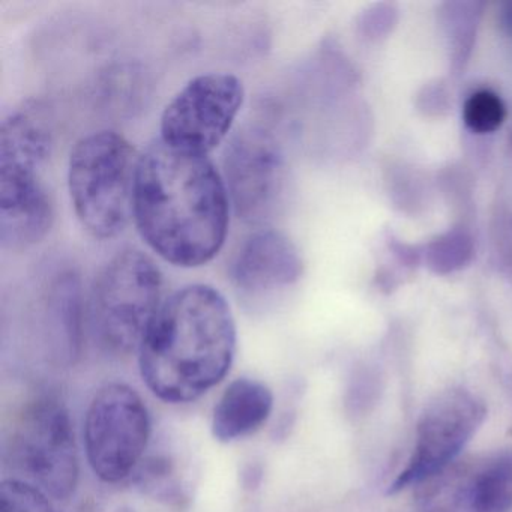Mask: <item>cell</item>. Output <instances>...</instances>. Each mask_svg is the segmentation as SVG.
Segmentation results:
<instances>
[{
    "mask_svg": "<svg viewBox=\"0 0 512 512\" xmlns=\"http://www.w3.org/2000/svg\"><path fill=\"white\" fill-rule=\"evenodd\" d=\"M230 208L226 182L209 157L160 139L137 157L133 218L143 241L173 266L199 268L220 253Z\"/></svg>",
    "mask_w": 512,
    "mask_h": 512,
    "instance_id": "cell-1",
    "label": "cell"
},
{
    "mask_svg": "<svg viewBox=\"0 0 512 512\" xmlns=\"http://www.w3.org/2000/svg\"><path fill=\"white\" fill-rule=\"evenodd\" d=\"M14 470L55 500L73 496L80 464L73 422L55 395H41L28 404L5 451Z\"/></svg>",
    "mask_w": 512,
    "mask_h": 512,
    "instance_id": "cell-6",
    "label": "cell"
},
{
    "mask_svg": "<svg viewBox=\"0 0 512 512\" xmlns=\"http://www.w3.org/2000/svg\"><path fill=\"white\" fill-rule=\"evenodd\" d=\"M52 149V124L40 104H23L2 122L0 242L5 250H28L52 229L55 212L43 182Z\"/></svg>",
    "mask_w": 512,
    "mask_h": 512,
    "instance_id": "cell-3",
    "label": "cell"
},
{
    "mask_svg": "<svg viewBox=\"0 0 512 512\" xmlns=\"http://www.w3.org/2000/svg\"><path fill=\"white\" fill-rule=\"evenodd\" d=\"M302 275L298 248L284 233L260 229L251 233L230 266L236 289L247 295H262L292 286Z\"/></svg>",
    "mask_w": 512,
    "mask_h": 512,
    "instance_id": "cell-12",
    "label": "cell"
},
{
    "mask_svg": "<svg viewBox=\"0 0 512 512\" xmlns=\"http://www.w3.org/2000/svg\"><path fill=\"white\" fill-rule=\"evenodd\" d=\"M163 274L136 248L119 251L98 272L89 296V322L101 350L113 356L139 350L161 307Z\"/></svg>",
    "mask_w": 512,
    "mask_h": 512,
    "instance_id": "cell-5",
    "label": "cell"
},
{
    "mask_svg": "<svg viewBox=\"0 0 512 512\" xmlns=\"http://www.w3.org/2000/svg\"><path fill=\"white\" fill-rule=\"evenodd\" d=\"M83 437L97 478L116 484L133 475L151 437V418L139 392L121 382L98 389L86 410Z\"/></svg>",
    "mask_w": 512,
    "mask_h": 512,
    "instance_id": "cell-7",
    "label": "cell"
},
{
    "mask_svg": "<svg viewBox=\"0 0 512 512\" xmlns=\"http://www.w3.org/2000/svg\"><path fill=\"white\" fill-rule=\"evenodd\" d=\"M223 178L233 211L245 223H265L283 199L286 163L274 134L247 127L224 152Z\"/></svg>",
    "mask_w": 512,
    "mask_h": 512,
    "instance_id": "cell-10",
    "label": "cell"
},
{
    "mask_svg": "<svg viewBox=\"0 0 512 512\" xmlns=\"http://www.w3.org/2000/svg\"><path fill=\"white\" fill-rule=\"evenodd\" d=\"M421 512H508L512 508V451L452 463L422 482Z\"/></svg>",
    "mask_w": 512,
    "mask_h": 512,
    "instance_id": "cell-11",
    "label": "cell"
},
{
    "mask_svg": "<svg viewBox=\"0 0 512 512\" xmlns=\"http://www.w3.org/2000/svg\"><path fill=\"white\" fill-rule=\"evenodd\" d=\"M77 512H98V505L92 500H88V502H83L82 505L77 508Z\"/></svg>",
    "mask_w": 512,
    "mask_h": 512,
    "instance_id": "cell-20",
    "label": "cell"
},
{
    "mask_svg": "<svg viewBox=\"0 0 512 512\" xmlns=\"http://www.w3.org/2000/svg\"><path fill=\"white\" fill-rule=\"evenodd\" d=\"M244 101L245 89L238 77L200 74L167 104L158 139L178 151L209 157L229 136Z\"/></svg>",
    "mask_w": 512,
    "mask_h": 512,
    "instance_id": "cell-8",
    "label": "cell"
},
{
    "mask_svg": "<svg viewBox=\"0 0 512 512\" xmlns=\"http://www.w3.org/2000/svg\"><path fill=\"white\" fill-rule=\"evenodd\" d=\"M505 118V103L490 89L473 92L463 106L464 125L475 134L494 133L502 127Z\"/></svg>",
    "mask_w": 512,
    "mask_h": 512,
    "instance_id": "cell-16",
    "label": "cell"
},
{
    "mask_svg": "<svg viewBox=\"0 0 512 512\" xmlns=\"http://www.w3.org/2000/svg\"><path fill=\"white\" fill-rule=\"evenodd\" d=\"M136 484L143 493L164 502H178L181 499V485L175 475L172 461L163 455L145 458L137 467Z\"/></svg>",
    "mask_w": 512,
    "mask_h": 512,
    "instance_id": "cell-15",
    "label": "cell"
},
{
    "mask_svg": "<svg viewBox=\"0 0 512 512\" xmlns=\"http://www.w3.org/2000/svg\"><path fill=\"white\" fill-rule=\"evenodd\" d=\"M487 409L466 389H449L428 403L416 428V443L406 469L389 485L388 494L422 484L454 463L472 439Z\"/></svg>",
    "mask_w": 512,
    "mask_h": 512,
    "instance_id": "cell-9",
    "label": "cell"
},
{
    "mask_svg": "<svg viewBox=\"0 0 512 512\" xmlns=\"http://www.w3.org/2000/svg\"><path fill=\"white\" fill-rule=\"evenodd\" d=\"M502 26L512 37V4L505 5V8H503Z\"/></svg>",
    "mask_w": 512,
    "mask_h": 512,
    "instance_id": "cell-19",
    "label": "cell"
},
{
    "mask_svg": "<svg viewBox=\"0 0 512 512\" xmlns=\"http://www.w3.org/2000/svg\"><path fill=\"white\" fill-rule=\"evenodd\" d=\"M236 341L223 293L208 284L182 287L163 301L140 344L143 382L164 403L199 400L229 373Z\"/></svg>",
    "mask_w": 512,
    "mask_h": 512,
    "instance_id": "cell-2",
    "label": "cell"
},
{
    "mask_svg": "<svg viewBox=\"0 0 512 512\" xmlns=\"http://www.w3.org/2000/svg\"><path fill=\"white\" fill-rule=\"evenodd\" d=\"M0 512H55L49 496L31 482L4 479L0 487Z\"/></svg>",
    "mask_w": 512,
    "mask_h": 512,
    "instance_id": "cell-17",
    "label": "cell"
},
{
    "mask_svg": "<svg viewBox=\"0 0 512 512\" xmlns=\"http://www.w3.org/2000/svg\"><path fill=\"white\" fill-rule=\"evenodd\" d=\"M116 512H134V509H131V508H121V509H118V511Z\"/></svg>",
    "mask_w": 512,
    "mask_h": 512,
    "instance_id": "cell-21",
    "label": "cell"
},
{
    "mask_svg": "<svg viewBox=\"0 0 512 512\" xmlns=\"http://www.w3.org/2000/svg\"><path fill=\"white\" fill-rule=\"evenodd\" d=\"M274 410V394L256 379L233 380L212 413L211 431L221 443L251 436L263 427Z\"/></svg>",
    "mask_w": 512,
    "mask_h": 512,
    "instance_id": "cell-13",
    "label": "cell"
},
{
    "mask_svg": "<svg viewBox=\"0 0 512 512\" xmlns=\"http://www.w3.org/2000/svg\"><path fill=\"white\" fill-rule=\"evenodd\" d=\"M242 478H244L245 488H250V490H253V488H256L257 485H259V481H256V478L262 479V472H260V470L257 472L254 467H248L247 472H244Z\"/></svg>",
    "mask_w": 512,
    "mask_h": 512,
    "instance_id": "cell-18",
    "label": "cell"
},
{
    "mask_svg": "<svg viewBox=\"0 0 512 512\" xmlns=\"http://www.w3.org/2000/svg\"><path fill=\"white\" fill-rule=\"evenodd\" d=\"M137 157L131 143L112 130L95 131L74 145L68 188L77 220L94 238L124 232L133 217Z\"/></svg>",
    "mask_w": 512,
    "mask_h": 512,
    "instance_id": "cell-4",
    "label": "cell"
},
{
    "mask_svg": "<svg viewBox=\"0 0 512 512\" xmlns=\"http://www.w3.org/2000/svg\"><path fill=\"white\" fill-rule=\"evenodd\" d=\"M50 308L62 355L68 362H74L82 341V298L79 283L73 275H64L56 284Z\"/></svg>",
    "mask_w": 512,
    "mask_h": 512,
    "instance_id": "cell-14",
    "label": "cell"
}]
</instances>
